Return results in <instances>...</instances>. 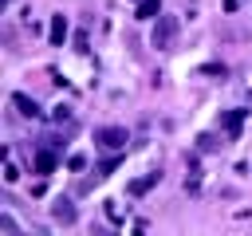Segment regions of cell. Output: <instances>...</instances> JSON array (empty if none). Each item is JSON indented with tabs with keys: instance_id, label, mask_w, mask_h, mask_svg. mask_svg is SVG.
I'll list each match as a JSON object with an SVG mask.
<instances>
[{
	"instance_id": "obj_10",
	"label": "cell",
	"mask_w": 252,
	"mask_h": 236,
	"mask_svg": "<svg viewBox=\"0 0 252 236\" xmlns=\"http://www.w3.org/2000/svg\"><path fill=\"white\" fill-rule=\"evenodd\" d=\"M220 146H224L220 134H213V130H209V134H197V149H201V153H217Z\"/></svg>"
},
{
	"instance_id": "obj_2",
	"label": "cell",
	"mask_w": 252,
	"mask_h": 236,
	"mask_svg": "<svg viewBox=\"0 0 252 236\" xmlns=\"http://www.w3.org/2000/svg\"><path fill=\"white\" fill-rule=\"evenodd\" d=\"M126 142H130L126 126H98L94 130V146L98 149H126Z\"/></svg>"
},
{
	"instance_id": "obj_8",
	"label": "cell",
	"mask_w": 252,
	"mask_h": 236,
	"mask_svg": "<svg viewBox=\"0 0 252 236\" xmlns=\"http://www.w3.org/2000/svg\"><path fill=\"white\" fill-rule=\"evenodd\" d=\"M12 106H16L24 118H39V114H43V110H39V102H35L32 94H24V90H16V94H12Z\"/></svg>"
},
{
	"instance_id": "obj_15",
	"label": "cell",
	"mask_w": 252,
	"mask_h": 236,
	"mask_svg": "<svg viewBox=\"0 0 252 236\" xmlns=\"http://www.w3.org/2000/svg\"><path fill=\"white\" fill-rule=\"evenodd\" d=\"M16 177H20V169H16V165H12V161H8V165H4V181H8V185H12V181H16Z\"/></svg>"
},
{
	"instance_id": "obj_6",
	"label": "cell",
	"mask_w": 252,
	"mask_h": 236,
	"mask_svg": "<svg viewBox=\"0 0 252 236\" xmlns=\"http://www.w3.org/2000/svg\"><path fill=\"white\" fill-rule=\"evenodd\" d=\"M158 181H161V169H150L146 177H134V181L126 185V193H130V197H146V193H150Z\"/></svg>"
},
{
	"instance_id": "obj_11",
	"label": "cell",
	"mask_w": 252,
	"mask_h": 236,
	"mask_svg": "<svg viewBox=\"0 0 252 236\" xmlns=\"http://www.w3.org/2000/svg\"><path fill=\"white\" fill-rule=\"evenodd\" d=\"M118 165H122V157H106V161H98V177H110Z\"/></svg>"
},
{
	"instance_id": "obj_13",
	"label": "cell",
	"mask_w": 252,
	"mask_h": 236,
	"mask_svg": "<svg viewBox=\"0 0 252 236\" xmlns=\"http://www.w3.org/2000/svg\"><path fill=\"white\" fill-rule=\"evenodd\" d=\"M51 118H55V122H71V106H55Z\"/></svg>"
},
{
	"instance_id": "obj_9",
	"label": "cell",
	"mask_w": 252,
	"mask_h": 236,
	"mask_svg": "<svg viewBox=\"0 0 252 236\" xmlns=\"http://www.w3.org/2000/svg\"><path fill=\"white\" fill-rule=\"evenodd\" d=\"M134 16H138V20H158V16H161V0H138Z\"/></svg>"
},
{
	"instance_id": "obj_17",
	"label": "cell",
	"mask_w": 252,
	"mask_h": 236,
	"mask_svg": "<svg viewBox=\"0 0 252 236\" xmlns=\"http://www.w3.org/2000/svg\"><path fill=\"white\" fill-rule=\"evenodd\" d=\"M67 165H71V169H83V165H87V157H83V153H71V161H67Z\"/></svg>"
},
{
	"instance_id": "obj_14",
	"label": "cell",
	"mask_w": 252,
	"mask_h": 236,
	"mask_svg": "<svg viewBox=\"0 0 252 236\" xmlns=\"http://www.w3.org/2000/svg\"><path fill=\"white\" fill-rule=\"evenodd\" d=\"M106 216H110L114 224H122V212H118V205H114V201H106Z\"/></svg>"
},
{
	"instance_id": "obj_12",
	"label": "cell",
	"mask_w": 252,
	"mask_h": 236,
	"mask_svg": "<svg viewBox=\"0 0 252 236\" xmlns=\"http://www.w3.org/2000/svg\"><path fill=\"white\" fill-rule=\"evenodd\" d=\"M0 232H20V224H16L12 212H0Z\"/></svg>"
},
{
	"instance_id": "obj_7",
	"label": "cell",
	"mask_w": 252,
	"mask_h": 236,
	"mask_svg": "<svg viewBox=\"0 0 252 236\" xmlns=\"http://www.w3.org/2000/svg\"><path fill=\"white\" fill-rule=\"evenodd\" d=\"M55 165H59V157H55V149H51V146H43V149L35 153V161H32V169H35L39 177H47V173H55Z\"/></svg>"
},
{
	"instance_id": "obj_5",
	"label": "cell",
	"mask_w": 252,
	"mask_h": 236,
	"mask_svg": "<svg viewBox=\"0 0 252 236\" xmlns=\"http://www.w3.org/2000/svg\"><path fill=\"white\" fill-rule=\"evenodd\" d=\"M244 118H248V110H240V106H236V110H224V114H220V130H224L228 138H240Z\"/></svg>"
},
{
	"instance_id": "obj_16",
	"label": "cell",
	"mask_w": 252,
	"mask_h": 236,
	"mask_svg": "<svg viewBox=\"0 0 252 236\" xmlns=\"http://www.w3.org/2000/svg\"><path fill=\"white\" fill-rule=\"evenodd\" d=\"M75 51H87V31H75Z\"/></svg>"
},
{
	"instance_id": "obj_1",
	"label": "cell",
	"mask_w": 252,
	"mask_h": 236,
	"mask_svg": "<svg viewBox=\"0 0 252 236\" xmlns=\"http://www.w3.org/2000/svg\"><path fill=\"white\" fill-rule=\"evenodd\" d=\"M177 31H181V20H177V16H169V12H161V16L154 20V31H150V43H154L158 51H169V47L177 43Z\"/></svg>"
},
{
	"instance_id": "obj_4",
	"label": "cell",
	"mask_w": 252,
	"mask_h": 236,
	"mask_svg": "<svg viewBox=\"0 0 252 236\" xmlns=\"http://www.w3.org/2000/svg\"><path fill=\"white\" fill-rule=\"evenodd\" d=\"M67 35H71L67 16H63V12H59V16H51V24H47V43H51V47H63V43H67Z\"/></svg>"
},
{
	"instance_id": "obj_3",
	"label": "cell",
	"mask_w": 252,
	"mask_h": 236,
	"mask_svg": "<svg viewBox=\"0 0 252 236\" xmlns=\"http://www.w3.org/2000/svg\"><path fill=\"white\" fill-rule=\"evenodd\" d=\"M51 220H59V224H63V228H71V224H75V220H79V208H75V201H71V197H63V193H59V197H55V201H51Z\"/></svg>"
}]
</instances>
